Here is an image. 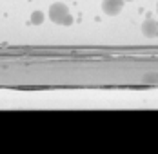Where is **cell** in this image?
<instances>
[{"label": "cell", "mask_w": 158, "mask_h": 154, "mask_svg": "<svg viewBox=\"0 0 158 154\" xmlns=\"http://www.w3.org/2000/svg\"><path fill=\"white\" fill-rule=\"evenodd\" d=\"M67 15H69V7H67L64 2H55V4H51V7H49V20H51V22L62 26L64 18Z\"/></svg>", "instance_id": "6da1fadb"}, {"label": "cell", "mask_w": 158, "mask_h": 154, "mask_svg": "<svg viewBox=\"0 0 158 154\" xmlns=\"http://www.w3.org/2000/svg\"><path fill=\"white\" fill-rule=\"evenodd\" d=\"M124 4H126V0H104L102 9L107 16H116L124 9Z\"/></svg>", "instance_id": "7a4b0ae2"}, {"label": "cell", "mask_w": 158, "mask_h": 154, "mask_svg": "<svg viewBox=\"0 0 158 154\" xmlns=\"http://www.w3.org/2000/svg\"><path fill=\"white\" fill-rule=\"evenodd\" d=\"M142 34H143V36H147V38H156V36H158V22L155 20V18L147 16V18L143 20Z\"/></svg>", "instance_id": "3957f363"}, {"label": "cell", "mask_w": 158, "mask_h": 154, "mask_svg": "<svg viewBox=\"0 0 158 154\" xmlns=\"http://www.w3.org/2000/svg\"><path fill=\"white\" fill-rule=\"evenodd\" d=\"M44 20H46V15H44L40 9H36V11H33L31 13L29 24H31V26H40V24H44Z\"/></svg>", "instance_id": "277c9868"}, {"label": "cell", "mask_w": 158, "mask_h": 154, "mask_svg": "<svg viewBox=\"0 0 158 154\" xmlns=\"http://www.w3.org/2000/svg\"><path fill=\"white\" fill-rule=\"evenodd\" d=\"M143 82H151V83L158 82V73H149V75H145V76H143Z\"/></svg>", "instance_id": "5b68a950"}, {"label": "cell", "mask_w": 158, "mask_h": 154, "mask_svg": "<svg viewBox=\"0 0 158 154\" xmlns=\"http://www.w3.org/2000/svg\"><path fill=\"white\" fill-rule=\"evenodd\" d=\"M73 22H75V20H73V16H71V15H67V16H65V18H64L62 26H71Z\"/></svg>", "instance_id": "8992f818"}, {"label": "cell", "mask_w": 158, "mask_h": 154, "mask_svg": "<svg viewBox=\"0 0 158 154\" xmlns=\"http://www.w3.org/2000/svg\"><path fill=\"white\" fill-rule=\"evenodd\" d=\"M156 13H158V4H156Z\"/></svg>", "instance_id": "52a82bcc"}, {"label": "cell", "mask_w": 158, "mask_h": 154, "mask_svg": "<svg viewBox=\"0 0 158 154\" xmlns=\"http://www.w3.org/2000/svg\"><path fill=\"white\" fill-rule=\"evenodd\" d=\"M126 2H133V0H126Z\"/></svg>", "instance_id": "ba28073f"}]
</instances>
